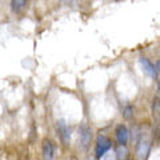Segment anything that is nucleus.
I'll list each match as a JSON object with an SVG mask.
<instances>
[{"label": "nucleus", "mask_w": 160, "mask_h": 160, "mask_svg": "<svg viewBox=\"0 0 160 160\" xmlns=\"http://www.w3.org/2000/svg\"><path fill=\"white\" fill-rule=\"evenodd\" d=\"M152 139L153 142L160 144V120H156L152 128Z\"/></svg>", "instance_id": "f8f14e48"}, {"label": "nucleus", "mask_w": 160, "mask_h": 160, "mask_svg": "<svg viewBox=\"0 0 160 160\" xmlns=\"http://www.w3.org/2000/svg\"><path fill=\"white\" fill-rule=\"evenodd\" d=\"M56 131H58L60 142H62L64 146H68L69 140H71V131H69V127H68V124L66 123V120H58Z\"/></svg>", "instance_id": "f03ea898"}, {"label": "nucleus", "mask_w": 160, "mask_h": 160, "mask_svg": "<svg viewBox=\"0 0 160 160\" xmlns=\"http://www.w3.org/2000/svg\"><path fill=\"white\" fill-rule=\"evenodd\" d=\"M149 151H151V142L144 136L140 138V140L136 143V155L139 160H144L147 159Z\"/></svg>", "instance_id": "7ed1b4c3"}, {"label": "nucleus", "mask_w": 160, "mask_h": 160, "mask_svg": "<svg viewBox=\"0 0 160 160\" xmlns=\"http://www.w3.org/2000/svg\"><path fill=\"white\" fill-rule=\"evenodd\" d=\"M129 158V151L126 146L120 144L116 148V160H128Z\"/></svg>", "instance_id": "9d476101"}, {"label": "nucleus", "mask_w": 160, "mask_h": 160, "mask_svg": "<svg viewBox=\"0 0 160 160\" xmlns=\"http://www.w3.org/2000/svg\"><path fill=\"white\" fill-rule=\"evenodd\" d=\"M111 147H112L111 139L107 138V136H104V135H100V136L98 138V143H96V158L100 159L102 156H104L106 152Z\"/></svg>", "instance_id": "20e7f679"}, {"label": "nucleus", "mask_w": 160, "mask_h": 160, "mask_svg": "<svg viewBox=\"0 0 160 160\" xmlns=\"http://www.w3.org/2000/svg\"><path fill=\"white\" fill-rule=\"evenodd\" d=\"M69 160H78L76 158H71V159H69Z\"/></svg>", "instance_id": "ddd939ff"}, {"label": "nucleus", "mask_w": 160, "mask_h": 160, "mask_svg": "<svg viewBox=\"0 0 160 160\" xmlns=\"http://www.w3.org/2000/svg\"><path fill=\"white\" fill-rule=\"evenodd\" d=\"M79 139H80V146L83 149H88V147L91 146V140H92V129L88 124H82L79 128Z\"/></svg>", "instance_id": "f257e3e1"}, {"label": "nucleus", "mask_w": 160, "mask_h": 160, "mask_svg": "<svg viewBox=\"0 0 160 160\" xmlns=\"http://www.w3.org/2000/svg\"><path fill=\"white\" fill-rule=\"evenodd\" d=\"M140 64L146 75H148L151 79H156V67L152 64V62L148 58H140Z\"/></svg>", "instance_id": "423d86ee"}, {"label": "nucleus", "mask_w": 160, "mask_h": 160, "mask_svg": "<svg viewBox=\"0 0 160 160\" xmlns=\"http://www.w3.org/2000/svg\"><path fill=\"white\" fill-rule=\"evenodd\" d=\"M115 135H116V140H118L119 144H123V146H126V144L128 143L129 132H128V128L124 126V124H119V126L116 127Z\"/></svg>", "instance_id": "0eeeda50"}, {"label": "nucleus", "mask_w": 160, "mask_h": 160, "mask_svg": "<svg viewBox=\"0 0 160 160\" xmlns=\"http://www.w3.org/2000/svg\"><path fill=\"white\" fill-rule=\"evenodd\" d=\"M151 112H152V116L160 120V98L159 96H153L152 98V102H151Z\"/></svg>", "instance_id": "1a4fd4ad"}, {"label": "nucleus", "mask_w": 160, "mask_h": 160, "mask_svg": "<svg viewBox=\"0 0 160 160\" xmlns=\"http://www.w3.org/2000/svg\"><path fill=\"white\" fill-rule=\"evenodd\" d=\"M122 115H123V118L126 120H131L133 118V115H135V107L131 106V104H127V106L123 108Z\"/></svg>", "instance_id": "9b49d317"}, {"label": "nucleus", "mask_w": 160, "mask_h": 160, "mask_svg": "<svg viewBox=\"0 0 160 160\" xmlns=\"http://www.w3.org/2000/svg\"><path fill=\"white\" fill-rule=\"evenodd\" d=\"M28 6V0H11L9 3V7H11V11L13 13H22L24 9Z\"/></svg>", "instance_id": "6e6552de"}, {"label": "nucleus", "mask_w": 160, "mask_h": 160, "mask_svg": "<svg viewBox=\"0 0 160 160\" xmlns=\"http://www.w3.org/2000/svg\"><path fill=\"white\" fill-rule=\"evenodd\" d=\"M42 153L44 160H53L55 156V146L49 139H44L42 143Z\"/></svg>", "instance_id": "39448f33"}]
</instances>
